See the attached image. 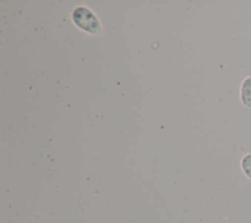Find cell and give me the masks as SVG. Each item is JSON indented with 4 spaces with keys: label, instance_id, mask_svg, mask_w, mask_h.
Wrapping results in <instances>:
<instances>
[{
    "label": "cell",
    "instance_id": "6da1fadb",
    "mask_svg": "<svg viewBox=\"0 0 251 223\" xmlns=\"http://www.w3.org/2000/svg\"><path fill=\"white\" fill-rule=\"evenodd\" d=\"M73 19L76 26L83 30L92 33H99L101 30L98 20L88 9L83 7L75 9L73 14Z\"/></svg>",
    "mask_w": 251,
    "mask_h": 223
},
{
    "label": "cell",
    "instance_id": "7a4b0ae2",
    "mask_svg": "<svg viewBox=\"0 0 251 223\" xmlns=\"http://www.w3.org/2000/svg\"><path fill=\"white\" fill-rule=\"evenodd\" d=\"M239 100L245 109H251V75L244 78L240 84Z\"/></svg>",
    "mask_w": 251,
    "mask_h": 223
},
{
    "label": "cell",
    "instance_id": "3957f363",
    "mask_svg": "<svg viewBox=\"0 0 251 223\" xmlns=\"http://www.w3.org/2000/svg\"><path fill=\"white\" fill-rule=\"evenodd\" d=\"M240 169L244 176L251 181V152L245 153L240 159Z\"/></svg>",
    "mask_w": 251,
    "mask_h": 223
}]
</instances>
